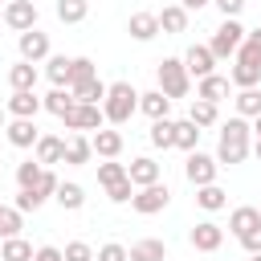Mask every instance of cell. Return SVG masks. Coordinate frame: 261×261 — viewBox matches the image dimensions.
<instances>
[{"mask_svg": "<svg viewBox=\"0 0 261 261\" xmlns=\"http://www.w3.org/2000/svg\"><path fill=\"white\" fill-rule=\"evenodd\" d=\"M53 200H57L65 212H77V208L86 204V188H82V184H73V179H69V184L61 179V184H57V192H53Z\"/></svg>", "mask_w": 261, "mask_h": 261, "instance_id": "484cf974", "label": "cell"}, {"mask_svg": "<svg viewBox=\"0 0 261 261\" xmlns=\"http://www.w3.org/2000/svg\"><path fill=\"white\" fill-rule=\"evenodd\" d=\"M179 61H184L188 77H196V82H200V77H208V73H216V57H212V49H208V45H192Z\"/></svg>", "mask_w": 261, "mask_h": 261, "instance_id": "7c38bea8", "label": "cell"}, {"mask_svg": "<svg viewBox=\"0 0 261 261\" xmlns=\"http://www.w3.org/2000/svg\"><path fill=\"white\" fill-rule=\"evenodd\" d=\"M41 171H45V167H41L37 159H24V163L16 167V184H20V188H33V184L41 179Z\"/></svg>", "mask_w": 261, "mask_h": 261, "instance_id": "b9f144b4", "label": "cell"}, {"mask_svg": "<svg viewBox=\"0 0 261 261\" xmlns=\"http://www.w3.org/2000/svg\"><path fill=\"white\" fill-rule=\"evenodd\" d=\"M45 77H49L53 86L69 90V57H61V53H49V57H45Z\"/></svg>", "mask_w": 261, "mask_h": 261, "instance_id": "f546056e", "label": "cell"}, {"mask_svg": "<svg viewBox=\"0 0 261 261\" xmlns=\"http://www.w3.org/2000/svg\"><path fill=\"white\" fill-rule=\"evenodd\" d=\"M139 110L155 122V118H167V110H171V98H163L159 90H147V94H139Z\"/></svg>", "mask_w": 261, "mask_h": 261, "instance_id": "f1b7e54d", "label": "cell"}, {"mask_svg": "<svg viewBox=\"0 0 261 261\" xmlns=\"http://www.w3.org/2000/svg\"><path fill=\"white\" fill-rule=\"evenodd\" d=\"M216 118H220V110H216L212 102H200V98H196V102L188 106V122H196L200 130H204V126H216Z\"/></svg>", "mask_w": 261, "mask_h": 261, "instance_id": "74e56055", "label": "cell"}, {"mask_svg": "<svg viewBox=\"0 0 261 261\" xmlns=\"http://www.w3.org/2000/svg\"><path fill=\"white\" fill-rule=\"evenodd\" d=\"M0 261H4V257H0Z\"/></svg>", "mask_w": 261, "mask_h": 261, "instance_id": "6f0895ef", "label": "cell"}, {"mask_svg": "<svg viewBox=\"0 0 261 261\" xmlns=\"http://www.w3.org/2000/svg\"><path fill=\"white\" fill-rule=\"evenodd\" d=\"M33 261H65V257H61V249H57V245H41V249L33 253Z\"/></svg>", "mask_w": 261, "mask_h": 261, "instance_id": "c3c4849f", "label": "cell"}, {"mask_svg": "<svg viewBox=\"0 0 261 261\" xmlns=\"http://www.w3.org/2000/svg\"><path fill=\"white\" fill-rule=\"evenodd\" d=\"M228 82H232L237 90H253V86H261V65L232 61V69H228Z\"/></svg>", "mask_w": 261, "mask_h": 261, "instance_id": "83f0119b", "label": "cell"}, {"mask_svg": "<svg viewBox=\"0 0 261 261\" xmlns=\"http://www.w3.org/2000/svg\"><path fill=\"white\" fill-rule=\"evenodd\" d=\"M155 82H159L155 90H159L163 98H171V102L192 94V77H188V69H184L179 57H163V61L155 65Z\"/></svg>", "mask_w": 261, "mask_h": 261, "instance_id": "3957f363", "label": "cell"}, {"mask_svg": "<svg viewBox=\"0 0 261 261\" xmlns=\"http://www.w3.org/2000/svg\"><path fill=\"white\" fill-rule=\"evenodd\" d=\"M135 110H139V90L130 82H110L106 86V98H102V118L110 126H126Z\"/></svg>", "mask_w": 261, "mask_h": 261, "instance_id": "7a4b0ae2", "label": "cell"}, {"mask_svg": "<svg viewBox=\"0 0 261 261\" xmlns=\"http://www.w3.org/2000/svg\"><path fill=\"white\" fill-rule=\"evenodd\" d=\"M16 49H20V61H45L49 57V33H41V29H29V33H20L16 37Z\"/></svg>", "mask_w": 261, "mask_h": 261, "instance_id": "8fae6325", "label": "cell"}, {"mask_svg": "<svg viewBox=\"0 0 261 261\" xmlns=\"http://www.w3.org/2000/svg\"><path fill=\"white\" fill-rule=\"evenodd\" d=\"M241 249H245V253H261V224H257L253 232L241 237Z\"/></svg>", "mask_w": 261, "mask_h": 261, "instance_id": "7dc6e473", "label": "cell"}, {"mask_svg": "<svg viewBox=\"0 0 261 261\" xmlns=\"http://www.w3.org/2000/svg\"><path fill=\"white\" fill-rule=\"evenodd\" d=\"M4 24H8L12 33L37 29V4H33V0H8V4H4Z\"/></svg>", "mask_w": 261, "mask_h": 261, "instance_id": "9c48e42d", "label": "cell"}, {"mask_svg": "<svg viewBox=\"0 0 261 261\" xmlns=\"http://www.w3.org/2000/svg\"><path fill=\"white\" fill-rule=\"evenodd\" d=\"M126 179H130L135 188H147V184H159V179H163V167H159L151 155H139V159H130Z\"/></svg>", "mask_w": 261, "mask_h": 261, "instance_id": "9a60e30c", "label": "cell"}, {"mask_svg": "<svg viewBox=\"0 0 261 261\" xmlns=\"http://www.w3.org/2000/svg\"><path fill=\"white\" fill-rule=\"evenodd\" d=\"M126 261H167V245L159 237H143L126 249Z\"/></svg>", "mask_w": 261, "mask_h": 261, "instance_id": "ffe728a7", "label": "cell"}, {"mask_svg": "<svg viewBox=\"0 0 261 261\" xmlns=\"http://www.w3.org/2000/svg\"><path fill=\"white\" fill-rule=\"evenodd\" d=\"M200 135H204V130H200L196 122H188V118L175 122V147H179V151H196V147H200Z\"/></svg>", "mask_w": 261, "mask_h": 261, "instance_id": "f35d334b", "label": "cell"}, {"mask_svg": "<svg viewBox=\"0 0 261 261\" xmlns=\"http://www.w3.org/2000/svg\"><path fill=\"white\" fill-rule=\"evenodd\" d=\"M228 90H232V82L220 77V73H208V77L196 82V98H200V102H212V106H220V102L228 98Z\"/></svg>", "mask_w": 261, "mask_h": 261, "instance_id": "2e32d148", "label": "cell"}, {"mask_svg": "<svg viewBox=\"0 0 261 261\" xmlns=\"http://www.w3.org/2000/svg\"><path fill=\"white\" fill-rule=\"evenodd\" d=\"M8 118H37V110H41V98L33 94V90H12V98H8Z\"/></svg>", "mask_w": 261, "mask_h": 261, "instance_id": "ac0fdd59", "label": "cell"}, {"mask_svg": "<svg viewBox=\"0 0 261 261\" xmlns=\"http://www.w3.org/2000/svg\"><path fill=\"white\" fill-rule=\"evenodd\" d=\"M196 204L204 212H220V208H228V192L220 184H204V188H196Z\"/></svg>", "mask_w": 261, "mask_h": 261, "instance_id": "4316f807", "label": "cell"}, {"mask_svg": "<svg viewBox=\"0 0 261 261\" xmlns=\"http://www.w3.org/2000/svg\"><path fill=\"white\" fill-rule=\"evenodd\" d=\"M237 114L241 118H257L261 114V86H253V90H237Z\"/></svg>", "mask_w": 261, "mask_h": 261, "instance_id": "836d02e7", "label": "cell"}, {"mask_svg": "<svg viewBox=\"0 0 261 261\" xmlns=\"http://www.w3.org/2000/svg\"><path fill=\"white\" fill-rule=\"evenodd\" d=\"M253 155H257V159H261V139H257V143H253Z\"/></svg>", "mask_w": 261, "mask_h": 261, "instance_id": "f5cc1de1", "label": "cell"}, {"mask_svg": "<svg viewBox=\"0 0 261 261\" xmlns=\"http://www.w3.org/2000/svg\"><path fill=\"white\" fill-rule=\"evenodd\" d=\"M4 126H8V110L0 106V130H4Z\"/></svg>", "mask_w": 261, "mask_h": 261, "instance_id": "816d5d0a", "label": "cell"}, {"mask_svg": "<svg viewBox=\"0 0 261 261\" xmlns=\"http://www.w3.org/2000/svg\"><path fill=\"white\" fill-rule=\"evenodd\" d=\"M130 196H135V184H130V179H118V184L106 188V200H110V204H130Z\"/></svg>", "mask_w": 261, "mask_h": 261, "instance_id": "ee69618b", "label": "cell"}, {"mask_svg": "<svg viewBox=\"0 0 261 261\" xmlns=\"http://www.w3.org/2000/svg\"><path fill=\"white\" fill-rule=\"evenodd\" d=\"M4 135H8V143H12L16 151H24V147H37V139H41V130H37V122H33V118H8Z\"/></svg>", "mask_w": 261, "mask_h": 261, "instance_id": "5bb4252c", "label": "cell"}, {"mask_svg": "<svg viewBox=\"0 0 261 261\" xmlns=\"http://www.w3.org/2000/svg\"><path fill=\"white\" fill-rule=\"evenodd\" d=\"M249 261H261V253H249Z\"/></svg>", "mask_w": 261, "mask_h": 261, "instance_id": "db71d44e", "label": "cell"}, {"mask_svg": "<svg viewBox=\"0 0 261 261\" xmlns=\"http://www.w3.org/2000/svg\"><path fill=\"white\" fill-rule=\"evenodd\" d=\"M212 4L220 8V16H224V20H237V16H241V8H245V0H212Z\"/></svg>", "mask_w": 261, "mask_h": 261, "instance_id": "bcb514c9", "label": "cell"}, {"mask_svg": "<svg viewBox=\"0 0 261 261\" xmlns=\"http://www.w3.org/2000/svg\"><path fill=\"white\" fill-rule=\"evenodd\" d=\"M216 171H220L216 155H204L200 147H196V151H188V159H184V175H188V184H192V188L216 184Z\"/></svg>", "mask_w": 261, "mask_h": 261, "instance_id": "52a82bcc", "label": "cell"}, {"mask_svg": "<svg viewBox=\"0 0 261 261\" xmlns=\"http://www.w3.org/2000/svg\"><path fill=\"white\" fill-rule=\"evenodd\" d=\"M57 184H61V179H57V175H53V171L45 167V171H41V179H37L33 188H20V192H16V200H12V208H20V212H37V208H41L45 200H53V192H57Z\"/></svg>", "mask_w": 261, "mask_h": 261, "instance_id": "277c9868", "label": "cell"}, {"mask_svg": "<svg viewBox=\"0 0 261 261\" xmlns=\"http://www.w3.org/2000/svg\"><path fill=\"white\" fill-rule=\"evenodd\" d=\"M126 33H130L139 45H147V41H155V37H159V16H155V12H130Z\"/></svg>", "mask_w": 261, "mask_h": 261, "instance_id": "e0dca14e", "label": "cell"}, {"mask_svg": "<svg viewBox=\"0 0 261 261\" xmlns=\"http://www.w3.org/2000/svg\"><path fill=\"white\" fill-rule=\"evenodd\" d=\"M241 41H245V24H241V20H220V29L212 33L208 49H212V57H216V61H224V57H237Z\"/></svg>", "mask_w": 261, "mask_h": 261, "instance_id": "5b68a950", "label": "cell"}, {"mask_svg": "<svg viewBox=\"0 0 261 261\" xmlns=\"http://www.w3.org/2000/svg\"><path fill=\"white\" fill-rule=\"evenodd\" d=\"M171 204V192H167V184L159 179V184H147V188H135V196H130V208L139 212V216H155V212H163Z\"/></svg>", "mask_w": 261, "mask_h": 261, "instance_id": "ba28073f", "label": "cell"}, {"mask_svg": "<svg viewBox=\"0 0 261 261\" xmlns=\"http://www.w3.org/2000/svg\"><path fill=\"white\" fill-rule=\"evenodd\" d=\"M20 228H24V212L12 208V204H4V208H0V241L20 237Z\"/></svg>", "mask_w": 261, "mask_h": 261, "instance_id": "e575fe53", "label": "cell"}, {"mask_svg": "<svg viewBox=\"0 0 261 261\" xmlns=\"http://www.w3.org/2000/svg\"><path fill=\"white\" fill-rule=\"evenodd\" d=\"M0 208H4V204H0Z\"/></svg>", "mask_w": 261, "mask_h": 261, "instance_id": "9f6ffc18", "label": "cell"}, {"mask_svg": "<svg viewBox=\"0 0 261 261\" xmlns=\"http://www.w3.org/2000/svg\"><path fill=\"white\" fill-rule=\"evenodd\" d=\"M33 245L24 241V237H8V241H0V257L4 261H33Z\"/></svg>", "mask_w": 261, "mask_h": 261, "instance_id": "d590c367", "label": "cell"}, {"mask_svg": "<svg viewBox=\"0 0 261 261\" xmlns=\"http://www.w3.org/2000/svg\"><path fill=\"white\" fill-rule=\"evenodd\" d=\"M90 16V0H57V20L61 24H82Z\"/></svg>", "mask_w": 261, "mask_h": 261, "instance_id": "1f68e13d", "label": "cell"}, {"mask_svg": "<svg viewBox=\"0 0 261 261\" xmlns=\"http://www.w3.org/2000/svg\"><path fill=\"white\" fill-rule=\"evenodd\" d=\"M37 65L33 61H16V65H8V86L12 90H37Z\"/></svg>", "mask_w": 261, "mask_h": 261, "instance_id": "d4e9b609", "label": "cell"}, {"mask_svg": "<svg viewBox=\"0 0 261 261\" xmlns=\"http://www.w3.org/2000/svg\"><path fill=\"white\" fill-rule=\"evenodd\" d=\"M90 77H98V65H94V57H69V86H77V82H90Z\"/></svg>", "mask_w": 261, "mask_h": 261, "instance_id": "ab89813d", "label": "cell"}, {"mask_svg": "<svg viewBox=\"0 0 261 261\" xmlns=\"http://www.w3.org/2000/svg\"><path fill=\"white\" fill-rule=\"evenodd\" d=\"M33 151H37L33 159H37L41 167H49V163H61V155H65V139H57V135H41Z\"/></svg>", "mask_w": 261, "mask_h": 261, "instance_id": "603a6c76", "label": "cell"}, {"mask_svg": "<svg viewBox=\"0 0 261 261\" xmlns=\"http://www.w3.org/2000/svg\"><path fill=\"white\" fill-rule=\"evenodd\" d=\"M90 147H94V155H98V159H118V155H122V147H126V139H122V130L102 126V130H94V135H90Z\"/></svg>", "mask_w": 261, "mask_h": 261, "instance_id": "4fadbf2b", "label": "cell"}, {"mask_svg": "<svg viewBox=\"0 0 261 261\" xmlns=\"http://www.w3.org/2000/svg\"><path fill=\"white\" fill-rule=\"evenodd\" d=\"M118 179H126V167H122V163H114V159L98 163V184H102V188H110V184H118Z\"/></svg>", "mask_w": 261, "mask_h": 261, "instance_id": "60d3db41", "label": "cell"}, {"mask_svg": "<svg viewBox=\"0 0 261 261\" xmlns=\"http://www.w3.org/2000/svg\"><path fill=\"white\" fill-rule=\"evenodd\" d=\"M90 155H94L90 135H69V139H65V155H61V163H69V167H86Z\"/></svg>", "mask_w": 261, "mask_h": 261, "instance_id": "44dd1931", "label": "cell"}, {"mask_svg": "<svg viewBox=\"0 0 261 261\" xmlns=\"http://www.w3.org/2000/svg\"><path fill=\"white\" fill-rule=\"evenodd\" d=\"M159 16V33H167V37H179V33H188V8H179V4H167L163 12H155Z\"/></svg>", "mask_w": 261, "mask_h": 261, "instance_id": "7402d4cb", "label": "cell"}, {"mask_svg": "<svg viewBox=\"0 0 261 261\" xmlns=\"http://www.w3.org/2000/svg\"><path fill=\"white\" fill-rule=\"evenodd\" d=\"M61 122H65V130H73V135H94V130H102V106H86V102H73L65 114H61Z\"/></svg>", "mask_w": 261, "mask_h": 261, "instance_id": "8992f818", "label": "cell"}, {"mask_svg": "<svg viewBox=\"0 0 261 261\" xmlns=\"http://www.w3.org/2000/svg\"><path fill=\"white\" fill-rule=\"evenodd\" d=\"M249 126H253V135H257V139H261V114H257V118H253V122H249Z\"/></svg>", "mask_w": 261, "mask_h": 261, "instance_id": "f907efd6", "label": "cell"}, {"mask_svg": "<svg viewBox=\"0 0 261 261\" xmlns=\"http://www.w3.org/2000/svg\"><path fill=\"white\" fill-rule=\"evenodd\" d=\"M188 241H192L196 253H216V249L224 245V228H220L216 220H200V224L188 232Z\"/></svg>", "mask_w": 261, "mask_h": 261, "instance_id": "30bf717a", "label": "cell"}, {"mask_svg": "<svg viewBox=\"0 0 261 261\" xmlns=\"http://www.w3.org/2000/svg\"><path fill=\"white\" fill-rule=\"evenodd\" d=\"M94 261H126V245H118V241H106V245L94 253Z\"/></svg>", "mask_w": 261, "mask_h": 261, "instance_id": "f6af8a7d", "label": "cell"}, {"mask_svg": "<svg viewBox=\"0 0 261 261\" xmlns=\"http://www.w3.org/2000/svg\"><path fill=\"white\" fill-rule=\"evenodd\" d=\"M69 106H73V94H69V90H61V86H53V90L41 98V110H49V114H57V118H61Z\"/></svg>", "mask_w": 261, "mask_h": 261, "instance_id": "8d00e7d4", "label": "cell"}, {"mask_svg": "<svg viewBox=\"0 0 261 261\" xmlns=\"http://www.w3.org/2000/svg\"><path fill=\"white\" fill-rule=\"evenodd\" d=\"M147 139H151V147H159V151H171V147H175V122H171V118H155Z\"/></svg>", "mask_w": 261, "mask_h": 261, "instance_id": "4dcf8cb0", "label": "cell"}, {"mask_svg": "<svg viewBox=\"0 0 261 261\" xmlns=\"http://www.w3.org/2000/svg\"><path fill=\"white\" fill-rule=\"evenodd\" d=\"M69 94H73V102L102 106V98H106V82H102V77H90V82H77V86H69Z\"/></svg>", "mask_w": 261, "mask_h": 261, "instance_id": "cb8c5ba5", "label": "cell"}, {"mask_svg": "<svg viewBox=\"0 0 261 261\" xmlns=\"http://www.w3.org/2000/svg\"><path fill=\"white\" fill-rule=\"evenodd\" d=\"M204 4H212V0H179V8H188V12H200Z\"/></svg>", "mask_w": 261, "mask_h": 261, "instance_id": "681fc988", "label": "cell"}, {"mask_svg": "<svg viewBox=\"0 0 261 261\" xmlns=\"http://www.w3.org/2000/svg\"><path fill=\"white\" fill-rule=\"evenodd\" d=\"M61 257H65V261H94V245H90V241H69V245L61 249Z\"/></svg>", "mask_w": 261, "mask_h": 261, "instance_id": "7bdbcfd3", "label": "cell"}, {"mask_svg": "<svg viewBox=\"0 0 261 261\" xmlns=\"http://www.w3.org/2000/svg\"><path fill=\"white\" fill-rule=\"evenodd\" d=\"M0 24H4V8H0Z\"/></svg>", "mask_w": 261, "mask_h": 261, "instance_id": "11a10c76", "label": "cell"}, {"mask_svg": "<svg viewBox=\"0 0 261 261\" xmlns=\"http://www.w3.org/2000/svg\"><path fill=\"white\" fill-rule=\"evenodd\" d=\"M257 224H261V212H257L253 204H241V208H232V212H228V232H232L237 241H241L245 232H253Z\"/></svg>", "mask_w": 261, "mask_h": 261, "instance_id": "d6986e66", "label": "cell"}, {"mask_svg": "<svg viewBox=\"0 0 261 261\" xmlns=\"http://www.w3.org/2000/svg\"><path fill=\"white\" fill-rule=\"evenodd\" d=\"M253 151V126L249 118L232 114L228 122H220V139H216V163L220 167H232V163H245Z\"/></svg>", "mask_w": 261, "mask_h": 261, "instance_id": "6da1fadb", "label": "cell"}, {"mask_svg": "<svg viewBox=\"0 0 261 261\" xmlns=\"http://www.w3.org/2000/svg\"><path fill=\"white\" fill-rule=\"evenodd\" d=\"M237 61L261 65V29H245V41H241V49H237Z\"/></svg>", "mask_w": 261, "mask_h": 261, "instance_id": "d6a6232c", "label": "cell"}]
</instances>
